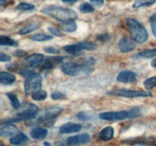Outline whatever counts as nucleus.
Instances as JSON below:
<instances>
[{
    "label": "nucleus",
    "instance_id": "nucleus-1",
    "mask_svg": "<svg viewBox=\"0 0 156 146\" xmlns=\"http://www.w3.org/2000/svg\"><path fill=\"white\" fill-rule=\"evenodd\" d=\"M42 13L52 17L62 22L67 21H74L78 15L74 10L56 5H48L41 9Z\"/></svg>",
    "mask_w": 156,
    "mask_h": 146
},
{
    "label": "nucleus",
    "instance_id": "nucleus-2",
    "mask_svg": "<svg viewBox=\"0 0 156 146\" xmlns=\"http://www.w3.org/2000/svg\"><path fill=\"white\" fill-rule=\"evenodd\" d=\"M18 113L12 119L7 120L2 123H17L19 121H27V120H33L36 118L37 115L39 113V107L34 103H27L22 107H20Z\"/></svg>",
    "mask_w": 156,
    "mask_h": 146
},
{
    "label": "nucleus",
    "instance_id": "nucleus-3",
    "mask_svg": "<svg viewBox=\"0 0 156 146\" xmlns=\"http://www.w3.org/2000/svg\"><path fill=\"white\" fill-rule=\"evenodd\" d=\"M126 23L130 30L131 35L134 41L140 43H143L148 40L149 34L147 30L137 20L132 18H126Z\"/></svg>",
    "mask_w": 156,
    "mask_h": 146
},
{
    "label": "nucleus",
    "instance_id": "nucleus-4",
    "mask_svg": "<svg viewBox=\"0 0 156 146\" xmlns=\"http://www.w3.org/2000/svg\"><path fill=\"white\" fill-rule=\"evenodd\" d=\"M140 115V110L138 108H133L130 110L118 111V112H105L99 114V118L108 121H120L126 119L136 118Z\"/></svg>",
    "mask_w": 156,
    "mask_h": 146
},
{
    "label": "nucleus",
    "instance_id": "nucleus-5",
    "mask_svg": "<svg viewBox=\"0 0 156 146\" xmlns=\"http://www.w3.org/2000/svg\"><path fill=\"white\" fill-rule=\"evenodd\" d=\"M92 66H88L83 64H77L75 62H66L61 66V69L66 75L69 76H78L82 74H89L93 71Z\"/></svg>",
    "mask_w": 156,
    "mask_h": 146
},
{
    "label": "nucleus",
    "instance_id": "nucleus-6",
    "mask_svg": "<svg viewBox=\"0 0 156 146\" xmlns=\"http://www.w3.org/2000/svg\"><path fill=\"white\" fill-rule=\"evenodd\" d=\"M42 85V77L39 74H34L30 77L26 78L24 82V89L27 95H31L34 92L39 91Z\"/></svg>",
    "mask_w": 156,
    "mask_h": 146
},
{
    "label": "nucleus",
    "instance_id": "nucleus-7",
    "mask_svg": "<svg viewBox=\"0 0 156 146\" xmlns=\"http://www.w3.org/2000/svg\"><path fill=\"white\" fill-rule=\"evenodd\" d=\"M108 94L112 95L118 96V97H126V98H135V97H151L152 94L149 91H137V90H128V89H118L111 91Z\"/></svg>",
    "mask_w": 156,
    "mask_h": 146
},
{
    "label": "nucleus",
    "instance_id": "nucleus-8",
    "mask_svg": "<svg viewBox=\"0 0 156 146\" xmlns=\"http://www.w3.org/2000/svg\"><path fill=\"white\" fill-rule=\"evenodd\" d=\"M96 48H97V45L94 43L89 42V41H84V42H79L74 44H71V45L65 46L63 47V50L67 53L76 55L84 50H94Z\"/></svg>",
    "mask_w": 156,
    "mask_h": 146
},
{
    "label": "nucleus",
    "instance_id": "nucleus-9",
    "mask_svg": "<svg viewBox=\"0 0 156 146\" xmlns=\"http://www.w3.org/2000/svg\"><path fill=\"white\" fill-rule=\"evenodd\" d=\"M62 108L59 106H50L38 113L36 119L37 122H48L58 116L62 112Z\"/></svg>",
    "mask_w": 156,
    "mask_h": 146
},
{
    "label": "nucleus",
    "instance_id": "nucleus-10",
    "mask_svg": "<svg viewBox=\"0 0 156 146\" xmlns=\"http://www.w3.org/2000/svg\"><path fill=\"white\" fill-rule=\"evenodd\" d=\"M91 137L88 133H82L79 135H73L67 138V144L69 146H76L79 144H85L90 141Z\"/></svg>",
    "mask_w": 156,
    "mask_h": 146
},
{
    "label": "nucleus",
    "instance_id": "nucleus-11",
    "mask_svg": "<svg viewBox=\"0 0 156 146\" xmlns=\"http://www.w3.org/2000/svg\"><path fill=\"white\" fill-rule=\"evenodd\" d=\"M44 61V56L41 53H34L27 56L24 60L26 65L30 68H37Z\"/></svg>",
    "mask_w": 156,
    "mask_h": 146
},
{
    "label": "nucleus",
    "instance_id": "nucleus-12",
    "mask_svg": "<svg viewBox=\"0 0 156 146\" xmlns=\"http://www.w3.org/2000/svg\"><path fill=\"white\" fill-rule=\"evenodd\" d=\"M136 78V73L129 70H123L120 71L117 77V81L123 83H132L135 82Z\"/></svg>",
    "mask_w": 156,
    "mask_h": 146
},
{
    "label": "nucleus",
    "instance_id": "nucleus-13",
    "mask_svg": "<svg viewBox=\"0 0 156 146\" xmlns=\"http://www.w3.org/2000/svg\"><path fill=\"white\" fill-rule=\"evenodd\" d=\"M136 43L129 37H123L119 42V49L122 53H129L135 50Z\"/></svg>",
    "mask_w": 156,
    "mask_h": 146
},
{
    "label": "nucleus",
    "instance_id": "nucleus-14",
    "mask_svg": "<svg viewBox=\"0 0 156 146\" xmlns=\"http://www.w3.org/2000/svg\"><path fill=\"white\" fill-rule=\"evenodd\" d=\"M18 133V129L12 123H2L0 135L4 137L13 136Z\"/></svg>",
    "mask_w": 156,
    "mask_h": 146
},
{
    "label": "nucleus",
    "instance_id": "nucleus-15",
    "mask_svg": "<svg viewBox=\"0 0 156 146\" xmlns=\"http://www.w3.org/2000/svg\"><path fill=\"white\" fill-rule=\"evenodd\" d=\"M82 126L79 123H67L62 125L59 128V132L62 134H69V133H75V132H79L82 130Z\"/></svg>",
    "mask_w": 156,
    "mask_h": 146
},
{
    "label": "nucleus",
    "instance_id": "nucleus-16",
    "mask_svg": "<svg viewBox=\"0 0 156 146\" xmlns=\"http://www.w3.org/2000/svg\"><path fill=\"white\" fill-rule=\"evenodd\" d=\"M63 58L59 57V56H53V57H49L43 62L42 64V70H48L52 69L56 65H59V63L62 62Z\"/></svg>",
    "mask_w": 156,
    "mask_h": 146
},
{
    "label": "nucleus",
    "instance_id": "nucleus-17",
    "mask_svg": "<svg viewBox=\"0 0 156 146\" xmlns=\"http://www.w3.org/2000/svg\"><path fill=\"white\" fill-rule=\"evenodd\" d=\"M114 130L112 126H106L98 133V138L102 141H111L114 137Z\"/></svg>",
    "mask_w": 156,
    "mask_h": 146
},
{
    "label": "nucleus",
    "instance_id": "nucleus-18",
    "mask_svg": "<svg viewBox=\"0 0 156 146\" xmlns=\"http://www.w3.org/2000/svg\"><path fill=\"white\" fill-rule=\"evenodd\" d=\"M47 133H48L47 129L43 127H34L30 132V136L35 140L44 139L47 137Z\"/></svg>",
    "mask_w": 156,
    "mask_h": 146
},
{
    "label": "nucleus",
    "instance_id": "nucleus-19",
    "mask_svg": "<svg viewBox=\"0 0 156 146\" xmlns=\"http://www.w3.org/2000/svg\"><path fill=\"white\" fill-rule=\"evenodd\" d=\"M28 141V138L24 133H17L10 138V143L14 145H21Z\"/></svg>",
    "mask_w": 156,
    "mask_h": 146
},
{
    "label": "nucleus",
    "instance_id": "nucleus-20",
    "mask_svg": "<svg viewBox=\"0 0 156 146\" xmlns=\"http://www.w3.org/2000/svg\"><path fill=\"white\" fill-rule=\"evenodd\" d=\"M15 80H16V78L12 73L4 72V71H2L0 73V82L2 85H11V84H13Z\"/></svg>",
    "mask_w": 156,
    "mask_h": 146
},
{
    "label": "nucleus",
    "instance_id": "nucleus-21",
    "mask_svg": "<svg viewBox=\"0 0 156 146\" xmlns=\"http://www.w3.org/2000/svg\"><path fill=\"white\" fill-rule=\"evenodd\" d=\"M62 30L68 33H73L77 30V25L74 21H67L62 22L60 25Z\"/></svg>",
    "mask_w": 156,
    "mask_h": 146
},
{
    "label": "nucleus",
    "instance_id": "nucleus-22",
    "mask_svg": "<svg viewBox=\"0 0 156 146\" xmlns=\"http://www.w3.org/2000/svg\"><path fill=\"white\" fill-rule=\"evenodd\" d=\"M39 24L37 23H31V24H28L27 25L24 26L22 28H21L18 31V33L21 35H25L27 33H30V32H33L34 30H37V28H39Z\"/></svg>",
    "mask_w": 156,
    "mask_h": 146
},
{
    "label": "nucleus",
    "instance_id": "nucleus-23",
    "mask_svg": "<svg viewBox=\"0 0 156 146\" xmlns=\"http://www.w3.org/2000/svg\"><path fill=\"white\" fill-rule=\"evenodd\" d=\"M0 45L17 47V46H18V43L17 42V41H15V40L9 37V36L2 35V36H0Z\"/></svg>",
    "mask_w": 156,
    "mask_h": 146
},
{
    "label": "nucleus",
    "instance_id": "nucleus-24",
    "mask_svg": "<svg viewBox=\"0 0 156 146\" xmlns=\"http://www.w3.org/2000/svg\"><path fill=\"white\" fill-rule=\"evenodd\" d=\"M138 56L140 58L144 59H151V58L156 56V48L149 49V50H145L138 53Z\"/></svg>",
    "mask_w": 156,
    "mask_h": 146
},
{
    "label": "nucleus",
    "instance_id": "nucleus-25",
    "mask_svg": "<svg viewBox=\"0 0 156 146\" xmlns=\"http://www.w3.org/2000/svg\"><path fill=\"white\" fill-rule=\"evenodd\" d=\"M30 96H31L32 99L35 101H42L47 98V93L43 90H39V91L34 92Z\"/></svg>",
    "mask_w": 156,
    "mask_h": 146
},
{
    "label": "nucleus",
    "instance_id": "nucleus-26",
    "mask_svg": "<svg viewBox=\"0 0 156 146\" xmlns=\"http://www.w3.org/2000/svg\"><path fill=\"white\" fill-rule=\"evenodd\" d=\"M32 40L37 41V42H43V41H48L53 39V36L50 35L45 34V33H36L30 36Z\"/></svg>",
    "mask_w": 156,
    "mask_h": 146
},
{
    "label": "nucleus",
    "instance_id": "nucleus-27",
    "mask_svg": "<svg viewBox=\"0 0 156 146\" xmlns=\"http://www.w3.org/2000/svg\"><path fill=\"white\" fill-rule=\"evenodd\" d=\"M155 2V0H136L133 4V8H141L145 6L152 5Z\"/></svg>",
    "mask_w": 156,
    "mask_h": 146
},
{
    "label": "nucleus",
    "instance_id": "nucleus-28",
    "mask_svg": "<svg viewBox=\"0 0 156 146\" xmlns=\"http://www.w3.org/2000/svg\"><path fill=\"white\" fill-rule=\"evenodd\" d=\"M7 97H9V100H10L11 102V104L13 106L14 109H18L21 107V103H20L19 100H18V98L15 95V94H11V93H8Z\"/></svg>",
    "mask_w": 156,
    "mask_h": 146
},
{
    "label": "nucleus",
    "instance_id": "nucleus-29",
    "mask_svg": "<svg viewBox=\"0 0 156 146\" xmlns=\"http://www.w3.org/2000/svg\"><path fill=\"white\" fill-rule=\"evenodd\" d=\"M76 116L79 120H83V121H88V120L93 119L94 116H93L92 113L89 112V111H82V112H79L76 115Z\"/></svg>",
    "mask_w": 156,
    "mask_h": 146
},
{
    "label": "nucleus",
    "instance_id": "nucleus-30",
    "mask_svg": "<svg viewBox=\"0 0 156 146\" xmlns=\"http://www.w3.org/2000/svg\"><path fill=\"white\" fill-rule=\"evenodd\" d=\"M144 87L147 90H151L156 86V76L147 78L143 82Z\"/></svg>",
    "mask_w": 156,
    "mask_h": 146
},
{
    "label": "nucleus",
    "instance_id": "nucleus-31",
    "mask_svg": "<svg viewBox=\"0 0 156 146\" xmlns=\"http://www.w3.org/2000/svg\"><path fill=\"white\" fill-rule=\"evenodd\" d=\"M79 9H80L81 12L84 14L91 13V12L94 11V8L91 5L88 4V3H83V4H82L80 7H79Z\"/></svg>",
    "mask_w": 156,
    "mask_h": 146
},
{
    "label": "nucleus",
    "instance_id": "nucleus-32",
    "mask_svg": "<svg viewBox=\"0 0 156 146\" xmlns=\"http://www.w3.org/2000/svg\"><path fill=\"white\" fill-rule=\"evenodd\" d=\"M34 9V5L29 3H21L17 6V9L21 11H30L33 10Z\"/></svg>",
    "mask_w": 156,
    "mask_h": 146
},
{
    "label": "nucleus",
    "instance_id": "nucleus-33",
    "mask_svg": "<svg viewBox=\"0 0 156 146\" xmlns=\"http://www.w3.org/2000/svg\"><path fill=\"white\" fill-rule=\"evenodd\" d=\"M150 24H151V28H152V31L153 35L156 38V13L154 14L152 17L150 18Z\"/></svg>",
    "mask_w": 156,
    "mask_h": 146
},
{
    "label": "nucleus",
    "instance_id": "nucleus-34",
    "mask_svg": "<svg viewBox=\"0 0 156 146\" xmlns=\"http://www.w3.org/2000/svg\"><path fill=\"white\" fill-rule=\"evenodd\" d=\"M51 98L55 100H62V99L66 98V95L60 91H53L51 94Z\"/></svg>",
    "mask_w": 156,
    "mask_h": 146
},
{
    "label": "nucleus",
    "instance_id": "nucleus-35",
    "mask_svg": "<svg viewBox=\"0 0 156 146\" xmlns=\"http://www.w3.org/2000/svg\"><path fill=\"white\" fill-rule=\"evenodd\" d=\"M44 51L47 53H50V54H58L59 53V50L57 48L53 47H46L44 48Z\"/></svg>",
    "mask_w": 156,
    "mask_h": 146
},
{
    "label": "nucleus",
    "instance_id": "nucleus-36",
    "mask_svg": "<svg viewBox=\"0 0 156 146\" xmlns=\"http://www.w3.org/2000/svg\"><path fill=\"white\" fill-rule=\"evenodd\" d=\"M48 30L50 33H51L52 34L55 35V36H59L62 35V33H61L59 30H57L56 28H55V27H48Z\"/></svg>",
    "mask_w": 156,
    "mask_h": 146
},
{
    "label": "nucleus",
    "instance_id": "nucleus-37",
    "mask_svg": "<svg viewBox=\"0 0 156 146\" xmlns=\"http://www.w3.org/2000/svg\"><path fill=\"white\" fill-rule=\"evenodd\" d=\"M11 60V57L7 54H5V53H0V61L2 62H9Z\"/></svg>",
    "mask_w": 156,
    "mask_h": 146
},
{
    "label": "nucleus",
    "instance_id": "nucleus-38",
    "mask_svg": "<svg viewBox=\"0 0 156 146\" xmlns=\"http://www.w3.org/2000/svg\"><path fill=\"white\" fill-rule=\"evenodd\" d=\"M14 55L15 56H18V57H23V56H25L27 55V52H24L21 50H18L14 53Z\"/></svg>",
    "mask_w": 156,
    "mask_h": 146
},
{
    "label": "nucleus",
    "instance_id": "nucleus-39",
    "mask_svg": "<svg viewBox=\"0 0 156 146\" xmlns=\"http://www.w3.org/2000/svg\"><path fill=\"white\" fill-rule=\"evenodd\" d=\"M94 5L98 6V7H101V6L105 4V0H90Z\"/></svg>",
    "mask_w": 156,
    "mask_h": 146
},
{
    "label": "nucleus",
    "instance_id": "nucleus-40",
    "mask_svg": "<svg viewBox=\"0 0 156 146\" xmlns=\"http://www.w3.org/2000/svg\"><path fill=\"white\" fill-rule=\"evenodd\" d=\"M97 38L101 41H107V40H109L111 37H110L109 35H108V34H101V35H100V36H98Z\"/></svg>",
    "mask_w": 156,
    "mask_h": 146
},
{
    "label": "nucleus",
    "instance_id": "nucleus-41",
    "mask_svg": "<svg viewBox=\"0 0 156 146\" xmlns=\"http://www.w3.org/2000/svg\"><path fill=\"white\" fill-rule=\"evenodd\" d=\"M78 0H62V2L66 3V4H73V3H76Z\"/></svg>",
    "mask_w": 156,
    "mask_h": 146
},
{
    "label": "nucleus",
    "instance_id": "nucleus-42",
    "mask_svg": "<svg viewBox=\"0 0 156 146\" xmlns=\"http://www.w3.org/2000/svg\"><path fill=\"white\" fill-rule=\"evenodd\" d=\"M151 64H152V67H154V68H156V59H154V60H152V63H151Z\"/></svg>",
    "mask_w": 156,
    "mask_h": 146
},
{
    "label": "nucleus",
    "instance_id": "nucleus-43",
    "mask_svg": "<svg viewBox=\"0 0 156 146\" xmlns=\"http://www.w3.org/2000/svg\"><path fill=\"white\" fill-rule=\"evenodd\" d=\"M5 1L6 0H0V5H3L4 3L5 2Z\"/></svg>",
    "mask_w": 156,
    "mask_h": 146
},
{
    "label": "nucleus",
    "instance_id": "nucleus-44",
    "mask_svg": "<svg viewBox=\"0 0 156 146\" xmlns=\"http://www.w3.org/2000/svg\"><path fill=\"white\" fill-rule=\"evenodd\" d=\"M44 144L45 146H50V143H49V142H47V141H45V142L44 143Z\"/></svg>",
    "mask_w": 156,
    "mask_h": 146
}]
</instances>
